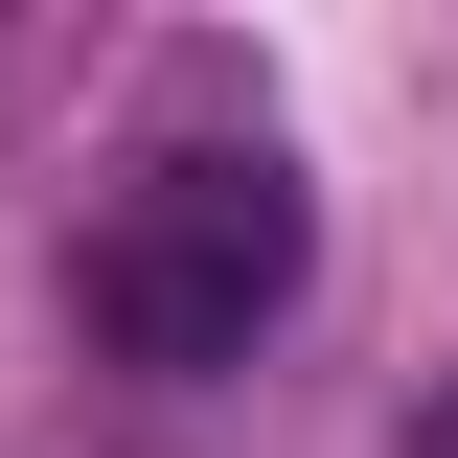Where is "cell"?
<instances>
[{
    "label": "cell",
    "mask_w": 458,
    "mask_h": 458,
    "mask_svg": "<svg viewBox=\"0 0 458 458\" xmlns=\"http://www.w3.org/2000/svg\"><path fill=\"white\" fill-rule=\"evenodd\" d=\"M412 458H458V390H436V412H412Z\"/></svg>",
    "instance_id": "cell-2"
},
{
    "label": "cell",
    "mask_w": 458,
    "mask_h": 458,
    "mask_svg": "<svg viewBox=\"0 0 458 458\" xmlns=\"http://www.w3.org/2000/svg\"><path fill=\"white\" fill-rule=\"evenodd\" d=\"M298 276H321V183H298L276 138H161V161L92 207V252H69L92 344H114V367H161V390L252 367V344L298 321Z\"/></svg>",
    "instance_id": "cell-1"
}]
</instances>
